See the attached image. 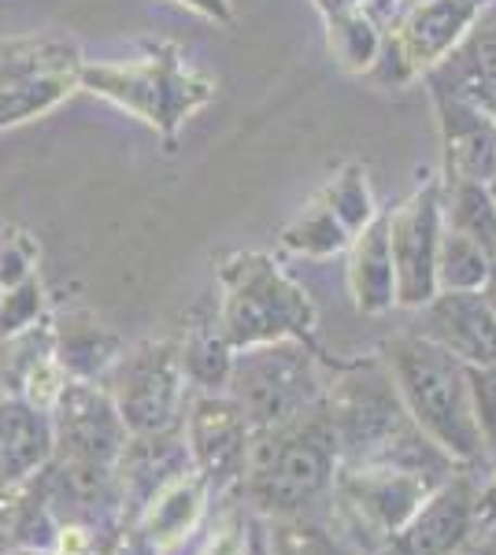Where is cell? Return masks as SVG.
Returning <instances> with one entry per match:
<instances>
[{"instance_id": "1f68e13d", "label": "cell", "mask_w": 496, "mask_h": 555, "mask_svg": "<svg viewBox=\"0 0 496 555\" xmlns=\"http://www.w3.org/2000/svg\"><path fill=\"white\" fill-rule=\"evenodd\" d=\"M493 196H496V185H493ZM493 204H496V201H493Z\"/></svg>"}, {"instance_id": "e0dca14e", "label": "cell", "mask_w": 496, "mask_h": 555, "mask_svg": "<svg viewBox=\"0 0 496 555\" xmlns=\"http://www.w3.org/2000/svg\"><path fill=\"white\" fill-rule=\"evenodd\" d=\"M204 504V481L196 478V470H186L178 478H170L164 489L145 504V541L152 548H167V544L182 541L193 530L196 515Z\"/></svg>"}, {"instance_id": "44dd1931", "label": "cell", "mask_w": 496, "mask_h": 555, "mask_svg": "<svg viewBox=\"0 0 496 555\" xmlns=\"http://www.w3.org/2000/svg\"><path fill=\"white\" fill-rule=\"evenodd\" d=\"M282 245L293 248V253H304V256H333L348 245V230L341 227V219L333 215L327 196H322V201H315L311 208L285 230Z\"/></svg>"}, {"instance_id": "5bb4252c", "label": "cell", "mask_w": 496, "mask_h": 555, "mask_svg": "<svg viewBox=\"0 0 496 555\" xmlns=\"http://www.w3.org/2000/svg\"><path fill=\"white\" fill-rule=\"evenodd\" d=\"M52 455L49 411L26 404L23 397L0 400V489L34 478Z\"/></svg>"}, {"instance_id": "3957f363", "label": "cell", "mask_w": 496, "mask_h": 555, "mask_svg": "<svg viewBox=\"0 0 496 555\" xmlns=\"http://www.w3.org/2000/svg\"><path fill=\"white\" fill-rule=\"evenodd\" d=\"M78 86L119 104L167 141H175L178 127L215 96V78L189 67L178 44L167 41L149 44V56L130 64H82Z\"/></svg>"}, {"instance_id": "9c48e42d", "label": "cell", "mask_w": 496, "mask_h": 555, "mask_svg": "<svg viewBox=\"0 0 496 555\" xmlns=\"http://www.w3.org/2000/svg\"><path fill=\"white\" fill-rule=\"evenodd\" d=\"M182 434H186L189 463H193L196 478L204 481V489L222 492L238 486L249 463L252 429L245 423V415H241V408L233 404V397L201 392L189 404Z\"/></svg>"}, {"instance_id": "f546056e", "label": "cell", "mask_w": 496, "mask_h": 555, "mask_svg": "<svg viewBox=\"0 0 496 555\" xmlns=\"http://www.w3.org/2000/svg\"><path fill=\"white\" fill-rule=\"evenodd\" d=\"M482 293H485V300H489V308H493V315H496V263H493V271H489V282L482 285Z\"/></svg>"}, {"instance_id": "d6986e66", "label": "cell", "mask_w": 496, "mask_h": 555, "mask_svg": "<svg viewBox=\"0 0 496 555\" xmlns=\"http://www.w3.org/2000/svg\"><path fill=\"white\" fill-rule=\"evenodd\" d=\"M493 271V256L485 253L478 241L456 234H441V248H437V293L448 289H482L489 282Z\"/></svg>"}, {"instance_id": "9a60e30c", "label": "cell", "mask_w": 496, "mask_h": 555, "mask_svg": "<svg viewBox=\"0 0 496 555\" xmlns=\"http://www.w3.org/2000/svg\"><path fill=\"white\" fill-rule=\"evenodd\" d=\"M348 278H352V293H356L359 311H367V315L390 311L393 304H396V274H393L385 215H378V219H371L356 234Z\"/></svg>"}, {"instance_id": "ac0fdd59", "label": "cell", "mask_w": 496, "mask_h": 555, "mask_svg": "<svg viewBox=\"0 0 496 555\" xmlns=\"http://www.w3.org/2000/svg\"><path fill=\"white\" fill-rule=\"evenodd\" d=\"M178 363H182L186 382H193L196 389L215 392L230 382V366H233V348L222 337L219 322H204L193 326L186 337V345H178Z\"/></svg>"}, {"instance_id": "30bf717a", "label": "cell", "mask_w": 496, "mask_h": 555, "mask_svg": "<svg viewBox=\"0 0 496 555\" xmlns=\"http://www.w3.org/2000/svg\"><path fill=\"white\" fill-rule=\"evenodd\" d=\"M390 256L396 274V304L422 308L437 297V248H441V201L437 182L419 190L404 208L385 215Z\"/></svg>"}, {"instance_id": "6da1fadb", "label": "cell", "mask_w": 496, "mask_h": 555, "mask_svg": "<svg viewBox=\"0 0 496 555\" xmlns=\"http://www.w3.org/2000/svg\"><path fill=\"white\" fill-rule=\"evenodd\" d=\"M382 363L390 366L411 423L448 460L471 463L485 452L471 397V366L419 334H400L385 341Z\"/></svg>"}, {"instance_id": "7a4b0ae2", "label": "cell", "mask_w": 496, "mask_h": 555, "mask_svg": "<svg viewBox=\"0 0 496 555\" xmlns=\"http://www.w3.org/2000/svg\"><path fill=\"white\" fill-rule=\"evenodd\" d=\"M338 455L341 449L327 408L315 404L293 423L252 434L241 486L259 512L275 518L304 515V507L333 486Z\"/></svg>"}, {"instance_id": "5b68a950", "label": "cell", "mask_w": 496, "mask_h": 555, "mask_svg": "<svg viewBox=\"0 0 496 555\" xmlns=\"http://www.w3.org/2000/svg\"><path fill=\"white\" fill-rule=\"evenodd\" d=\"M315 356H319L315 345L296 341V337L252 345L241 348V356H233L227 389L252 434L278 429L322 404L327 385H322Z\"/></svg>"}, {"instance_id": "4fadbf2b", "label": "cell", "mask_w": 496, "mask_h": 555, "mask_svg": "<svg viewBox=\"0 0 496 555\" xmlns=\"http://www.w3.org/2000/svg\"><path fill=\"white\" fill-rule=\"evenodd\" d=\"M474 526V489L467 481H441L404 526L411 555H456Z\"/></svg>"}, {"instance_id": "484cf974", "label": "cell", "mask_w": 496, "mask_h": 555, "mask_svg": "<svg viewBox=\"0 0 496 555\" xmlns=\"http://www.w3.org/2000/svg\"><path fill=\"white\" fill-rule=\"evenodd\" d=\"M34 259H38V245L20 227L0 230V289H12L23 278L34 274Z\"/></svg>"}, {"instance_id": "4316f807", "label": "cell", "mask_w": 496, "mask_h": 555, "mask_svg": "<svg viewBox=\"0 0 496 555\" xmlns=\"http://www.w3.org/2000/svg\"><path fill=\"white\" fill-rule=\"evenodd\" d=\"M471 397L482 441L496 449V366H471Z\"/></svg>"}, {"instance_id": "4dcf8cb0", "label": "cell", "mask_w": 496, "mask_h": 555, "mask_svg": "<svg viewBox=\"0 0 496 555\" xmlns=\"http://www.w3.org/2000/svg\"><path fill=\"white\" fill-rule=\"evenodd\" d=\"M15 44V41H12ZM12 44H0V64H4L8 56H12Z\"/></svg>"}, {"instance_id": "52a82bcc", "label": "cell", "mask_w": 496, "mask_h": 555, "mask_svg": "<svg viewBox=\"0 0 496 555\" xmlns=\"http://www.w3.org/2000/svg\"><path fill=\"white\" fill-rule=\"evenodd\" d=\"M78 49L52 41H15L0 64V130L56 107L78 86Z\"/></svg>"}, {"instance_id": "277c9868", "label": "cell", "mask_w": 496, "mask_h": 555, "mask_svg": "<svg viewBox=\"0 0 496 555\" xmlns=\"http://www.w3.org/2000/svg\"><path fill=\"white\" fill-rule=\"evenodd\" d=\"M219 330L230 348L270 345L282 337L311 341L315 308L301 289L259 253H238L222 263Z\"/></svg>"}, {"instance_id": "8fae6325", "label": "cell", "mask_w": 496, "mask_h": 555, "mask_svg": "<svg viewBox=\"0 0 496 555\" xmlns=\"http://www.w3.org/2000/svg\"><path fill=\"white\" fill-rule=\"evenodd\" d=\"M437 478L441 474L396 467V463H359L341 478V492L374 530L400 533L422 500L437 489Z\"/></svg>"}, {"instance_id": "603a6c76", "label": "cell", "mask_w": 496, "mask_h": 555, "mask_svg": "<svg viewBox=\"0 0 496 555\" xmlns=\"http://www.w3.org/2000/svg\"><path fill=\"white\" fill-rule=\"evenodd\" d=\"M456 234L478 241L489 256H496V204L482 185H463L456 196Z\"/></svg>"}, {"instance_id": "8992f818", "label": "cell", "mask_w": 496, "mask_h": 555, "mask_svg": "<svg viewBox=\"0 0 496 555\" xmlns=\"http://www.w3.org/2000/svg\"><path fill=\"white\" fill-rule=\"evenodd\" d=\"M107 397L119 411L126 434H160L178 426L186 400V374L178 363V345L149 341L119 356L107 366Z\"/></svg>"}, {"instance_id": "7402d4cb", "label": "cell", "mask_w": 496, "mask_h": 555, "mask_svg": "<svg viewBox=\"0 0 496 555\" xmlns=\"http://www.w3.org/2000/svg\"><path fill=\"white\" fill-rule=\"evenodd\" d=\"M267 548L270 555H345L322 526L304 522L301 515L275 518L267 526Z\"/></svg>"}, {"instance_id": "cb8c5ba5", "label": "cell", "mask_w": 496, "mask_h": 555, "mask_svg": "<svg viewBox=\"0 0 496 555\" xmlns=\"http://www.w3.org/2000/svg\"><path fill=\"white\" fill-rule=\"evenodd\" d=\"M327 204L333 208V215L341 219V227L348 230V237H356L359 230L374 219L371 193H367V182H364V175H359V167H348V171L330 185Z\"/></svg>"}, {"instance_id": "7c38bea8", "label": "cell", "mask_w": 496, "mask_h": 555, "mask_svg": "<svg viewBox=\"0 0 496 555\" xmlns=\"http://www.w3.org/2000/svg\"><path fill=\"white\" fill-rule=\"evenodd\" d=\"M415 334L467 366H496V315L482 289H448L422 304Z\"/></svg>"}, {"instance_id": "ffe728a7", "label": "cell", "mask_w": 496, "mask_h": 555, "mask_svg": "<svg viewBox=\"0 0 496 555\" xmlns=\"http://www.w3.org/2000/svg\"><path fill=\"white\" fill-rule=\"evenodd\" d=\"M49 360H56L49 322H30L20 334L0 337V382H4V389L23 392L26 378Z\"/></svg>"}, {"instance_id": "83f0119b", "label": "cell", "mask_w": 496, "mask_h": 555, "mask_svg": "<svg viewBox=\"0 0 496 555\" xmlns=\"http://www.w3.org/2000/svg\"><path fill=\"white\" fill-rule=\"evenodd\" d=\"M245 552H249V530H245V522L230 518V522L219 526V533H215L212 552H207V555H245Z\"/></svg>"}, {"instance_id": "f1b7e54d", "label": "cell", "mask_w": 496, "mask_h": 555, "mask_svg": "<svg viewBox=\"0 0 496 555\" xmlns=\"http://www.w3.org/2000/svg\"><path fill=\"white\" fill-rule=\"evenodd\" d=\"M178 4L193 8V12H201L204 20H215V23H230V0H178Z\"/></svg>"}, {"instance_id": "d4e9b609", "label": "cell", "mask_w": 496, "mask_h": 555, "mask_svg": "<svg viewBox=\"0 0 496 555\" xmlns=\"http://www.w3.org/2000/svg\"><path fill=\"white\" fill-rule=\"evenodd\" d=\"M44 311V293L38 278H23L20 285L0 293V337L20 334L30 322H38V315Z\"/></svg>"}, {"instance_id": "ba28073f", "label": "cell", "mask_w": 496, "mask_h": 555, "mask_svg": "<svg viewBox=\"0 0 496 555\" xmlns=\"http://www.w3.org/2000/svg\"><path fill=\"white\" fill-rule=\"evenodd\" d=\"M52 415V449L60 460L75 463H101V467H115L126 444V426L115 411L107 389H97L93 382L67 378L49 408Z\"/></svg>"}, {"instance_id": "2e32d148", "label": "cell", "mask_w": 496, "mask_h": 555, "mask_svg": "<svg viewBox=\"0 0 496 555\" xmlns=\"http://www.w3.org/2000/svg\"><path fill=\"white\" fill-rule=\"evenodd\" d=\"M52 348L60 371L78 382H93L119 360V337L89 311H71L67 319H60V326H52Z\"/></svg>"}]
</instances>
